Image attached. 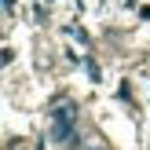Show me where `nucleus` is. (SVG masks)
I'll use <instances>...</instances> for the list:
<instances>
[{"label": "nucleus", "instance_id": "1", "mask_svg": "<svg viewBox=\"0 0 150 150\" xmlns=\"http://www.w3.org/2000/svg\"><path fill=\"white\" fill-rule=\"evenodd\" d=\"M73 136H77V106H73V103H62L59 110H51L48 139L51 143H70Z\"/></svg>", "mask_w": 150, "mask_h": 150}, {"label": "nucleus", "instance_id": "2", "mask_svg": "<svg viewBox=\"0 0 150 150\" xmlns=\"http://www.w3.org/2000/svg\"><path fill=\"white\" fill-rule=\"evenodd\" d=\"M81 150H106V146H99V143H92V146H81Z\"/></svg>", "mask_w": 150, "mask_h": 150}]
</instances>
